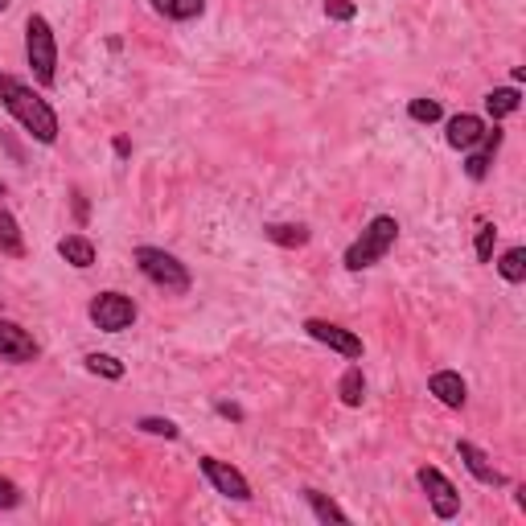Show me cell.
<instances>
[{"instance_id": "44dd1931", "label": "cell", "mask_w": 526, "mask_h": 526, "mask_svg": "<svg viewBox=\"0 0 526 526\" xmlns=\"http://www.w3.org/2000/svg\"><path fill=\"white\" fill-rule=\"evenodd\" d=\"M494 268H498V276H502L506 284H522V280H526V247L502 251V255L494 259Z\"/></svg>"}, {"instance_id": "5bb4252c", "label": "cell", "mask_w": 526, "mask_h": 526, "mask_svg": "<svg viewBox=\"0 0 526 526\" xmlns=\"http://www.w3.org/2000/svg\"><path fill=\"white\" fill-rule=\"evenodd\" d=\"M148 9L173 25H185V21H198L206 13V0H148Z\"/></svg>"}, {"instance_id": "e0dca14e", "label": "cell", "mask_w": 526, "mask_h": 526, "mask_svg": "<svg viewBox=\"0 0 526 526\" xmlns=\"http://www.w3.org/2000/svg\"><path fill=\"white\" fill-rule=\"evenodd\" d=\"M522 107V91L518 87H494L485 95V111H490V120H506Z\"/></svg>"}, {"instance_id": "52a82bcc", "label": "cell", "mask_w": 526, "mask_h": 526, "mask_svg": "<svg viewBox=\"0 0 526 526\" xmlns=\"http://www.w3.org/2000/svg\"><path fill=\"white\" fill-rule=\"evenodd\" d=\"M305 333L313 337V342H321L325 350H333V354H342L346 362H358L362 358V337L354 333V329H346V325H337V321H325V317H309L305 321Z\"/></svg>"}, {"instance_id": "7402d4cb", "label": "cell", "mask_w": 526, "mask_h": 526, "mask_svg": "<svg viewBox=\"0 0 526 526\" xmlns=\"http://www.w3.org/2000/svg\"><path fill=\"white\" fill-rule=\"evenodd\" d=\"M83 366L91 374H99V379H111V383H120L124 379V362L120 358H111V354H87Z\"/></svg>"}, {"instance_id": "4fadbf2b", "label": "cell", "mask_w": 526, "mask_h": 526, "mask_svg": "<svg viewBox=\"0 0 526 526\" xmlns=\"http://www.w3.org/2000/svg\"><path fill=\"white\" fill-rule=\"evenodd\" d=\"M498 148H502V128L494 132H485L477 148H469V157H465V177L469 181H485V173H490L494 157H498Z\"/></svg>"}, {"instance_id": "3957f363", "label": "cell", "mask_w": 526, "mask_h": 526, "mask_svg": "<svg viewBox=\"0 0 526 526\" xmlns=\"http://www.w3.org/2000/svg\"><path fill=\"white\" fill-rule=\"evenodd\" d=\"M25 62L33 70L37 87H54L58 83V37H54V25L42 13L25 17Z\"/></svg>"}, {"instance_id": "277c9868", "label": "cell", "mask_w": 526, "mask_h": 526, "mask_svg": "<svg viewBox=\"0 0 526 526\" xmlns=\"http://www.w3.org/2000/svg\"><path fill=\"white\" fill-rule=\"evenodd\" d=\"M132 259H136V268H140V276L148 280V284H157V288H165V292H173V296H185L194 288V276H190V268L173 255V251H165V247H136L132 251Z\"/></svg>"}, {"instance_id": "7a4b0ae2", "label": "cell", "mask_w": 526, "mask_h": 526, "mask_svg": "<svg viewBox=\"0 0 526 526\" xmlns=\"http://www.w3.org/2000/svg\"><path fill=\"white\" fill-rule=\"evenodd\" d=\"M395 243H399V222H395V214H374L366 227H362V235H358V239L346 247V255H342L346 272H366V268H374V263H383Z\"/></svg>"}, {"instance_id": "ac0fdd59", "label": "cell", "mask_w": 526, "mask_h": 526, "mask_svg": "<svg viewBox=\"0 0 526 526\" xmlns=\"http://www.w3.org/2000/svg\"><path fill=\"white\" fill-rule=\"evenodd\" d=\"M337 395H342L346 407H362V399H366V374H362L358 362H350L346 374L337 379Z\"/></svg>"}, {"instance_id": "9a60e30c", "label": "cell", "mask_w": 526, "mask_h": 526, "mask_svg": "<svg viewBox=\"0 0 526 526\" xmlns=\"http://www.w3.org/2000/svg\"><path fill=\"white\" fill-rule=\"evenodd\" d=\"M58 255L70 263V268H79V272H87V268H95V243L87 239V235H66V239H58Z\"/></svg>"}, {"instance_id": "f1b7e54d", "label": "cell", "mask_w": 526, "mask_h": 526, "mask_svg": "<svg viewBox=\"0 0 526 526\" xmlns=\"http://www.w3.org/2000/svg\"><path fill=\"white\" fill-rule=\"evenodd\" d=\"M9 5H13V0H0V13H9Z\"/></svg>"}, {"instance_id": "9c48e42d", "label": "cell", "mask_w": 526, "mask_h": 526, "mask_svg": "<svg viewBox=\"0 0 526 526\" xmlns=\"http://www.w3.org/2000/svg\"><path fill=\"white\" fill-rule=\"evenodd\" d=\"M37 358V342L33 333L9 317H0V362H13V366H25Z\"/></svg>"}, {"instance_id": "484cf974", "label": "cell", "mask_w": 526, "mask_h": 526, "mask_svg": "<svg viewBox=\"0 0 526 526\" xmlns=\"http://www.w3.org/2000/svg\"><path fill=\"white\" fill-rule=\"evenodd\" d=\"M325 17L329 21H354L358 17V5H354V0H325Z\"/></svg>"}, {"instance_id": "cb8c5ba5", "label": "cell", "mask_w": 526, "mask_h": 526, "mask_svg": "<svg viewBox=\"0 0 526 526\" xmlns=\"http://www.w3.org/2000/svg\"><path fill=\"white\" fill-rule=\"evenodd\" d=\"M494 243H498V227H494V222H481V227H477V239H473L477 263H494Z\"/></svg>"}, {"instance_id": "8992f818", "label": "cell", "mask_w": 526, "mask_h": 526, "mask_svg": "<svg viewBox=\"0 0 526 526\" xmlns=\"http://www.w3.org/2000/svg\"><path fill=\"white\" fill-rule=\"evenodd\" d=\"M416 481H420V490L428 494V506H432V514L436 518H457L461 514V494H457V485L448 481L436 465H420L416 469Z\"/></svg>"}, {"instance_id": "d6986e66", "label": "cell", "mask_w": 526, "mask_h": 526, "mask_svg": "<svg viewBox=\"0 0 526 526\" xmlns=\"http://www.w3.org/2000/svg\"><path fill=\"white\" fill-rule=\"evenodd\" d=\"M0 255H9V259H21V255H25L21 222H17L9 210H0Z\"/></svg>"}, {"instance_id": "d4e9b609", "label": "cell", "mask_w": 526, "mask_h": 526, "mask_svg": "<svg viewBox=\"0 0 526 526\" xmlns=\"http://www.w3.org/2000/svg\"><path fill=\"white\" fill-rule=\"evenodd\" d=\"M136 428L148 432V436H165V440H177V436H181V428H177L173 420H161V416H144V420H136Z\"/></svg>"}, {"instance_id": "4316f807", "label": "cell", "mask_w": 526, "mask_h": 526, "mask_svg": "<svg viewBox=\"0 0 526 526\" xmlns=\"http://www.w3.org/2000/svg\"><path fill=\"white\" fill-rule=\"evenodd\" d=\"M13 506H21V490H17V481L0 473V510H13Z\"/></svg>"}, {"instance_id": "8fae6325", "label": "cell", "mask_w": 526, "mask_h": 526, "mask_svg": "<svg viewBox=\"0 0 526 526\" xmlns=\"http://www.w3.org/2000/svg\"><path fill=\"white\" fill-rule=\"evenodd\" d=\"M485 132H490V128H485V120L473 116V111L448 116V124H444V140H448V148H457V153H469V148H477Z\"/></svg>"}, {"instance_id": "f546056e", "label": "cell", "mask_w": 526, "mask_h": 526, "mask_svg": "<svg viewBox=\"0 0 526 526\" xmlns=\"http://www.w3.org/2000/svg\"><path fill=\"white\" fill-rule=\"evenodd\" d=\"M0 198H5V181H0Z\"/></svg>"}, {"instance_id": "ffe728a7", "label": "cell", "mask_w": 526, "mask_h": 526, "mask_svg": "<svg viewBox=\"0 0 526 526\" xmlns=\"http://www.w3.org/2000/svg\"><path fill=\"white\" fill-rule=\"evenodd\" d=\"M305 502H309V510H313V518L317 522H337V526H346L350 522V514L337 506L333 498H325L321 490H305Z\"/></svg>"}, {"instance_id": "603a6c76", "label": "cell", "mask_w": 526, "mask_h": 526, "mask_svg": "<svg viewBox=\"0 0 526 526\" xmlns=\"http://www.w3.org/2000/svg\"><path fill=\"white\" fill-rule=\"evenodd\" d=\"M407 116L416 120V124H436V120H444V107L424 95V99H411V103H407Z\"/></svg>"}, {"instance_id": "5b68a950", "label": "cell", "mask_w": 526, "mask_h": 526, "mask_svg": "<svg viewBox=\"0 0 526 526\" xmlns=\"http://www.w3.org/2000/svg\"><path fill=\"white\" fill-rule=\"evenodd\" d=\"M87 317H91V325H95L99 333H124V329L136 325L140 309H136V300H132L128 292L107 288V292H99L91 305H87Z\"/></svg>"}, {"instance_id": "ba28073f", "label": "cell", "mask_w": 526, "mask_h": 526, "mask_svg": "<svg viewBox=\"0 0 526 526\" xmlns=\"http://www.w3.org/2000/svg\"><path fill=\"white\" fill-rule=\"evenodd\" d=\"M198 469H202V477L214 485V494H222V498H231V502H251L255 494H251V481L231 465V461H218V457H202L198 461Z\"/></svg>"}, {"instance_id": "30bf717a", "label": "cell", "mask_w": 526, "mask_h": 526, "mask_svg": "<svg viewBox=\"0 0 526 526\" xmlns=\"http://www.w3.org/2000/svg\"><path fill=\"white\" fill-rule=\"evenodd\" d=\"M457 457H461V465L473 473L477 485H494V490H502V485L510 481V477L490 461V453H485V448H477L473 440H457Z\"/></svg>"}, {"instance_id": "2e32d148", "label": "cell", "mask_w": 526, "mask_h": 526, "mask_svg": "<svg viewBox=\"0 0 526 526\" xmlns=\"http://www.w3.org/2000/svg\"><path fill=\"white\" fill-rule=\"evenodd\" d=\"M263 239L292 251V247H305L313 239V231L305 227V222H268V227H263Z\"/></svg>"}, {"instance_id": "7c38bea8", "label": "cell", "mask_w": 526, "mask_h": 526, "mask_svg": "<svg viewBox=\"0 0 526 526\" xmlns=\"http://www.w3.org/2000/svg\"><path fill=\"white\" fill-rule=\"evenodd\" d=\"M428 395H432L440 407H448V411H461V407L469 403V383L461 379L457 370H436L432 379H428Z\"/></svg>"}, {"instance_id": "6da1fadb", "label": "cell", "mask_w": 526, "mask_h": 526, "mask_svg": "<svg viewBox=\"0 0 526 526\" xmlns=\"http://www.w3.org/2000/svg\"><path fill=\"white\" fill-rule=\"evenodd\" d=\"M0 107L25 128L29 140L37 144H58V111L50 107V99H42V91H33V83L17 79V74H0Z\"/></svg>"}, {"instance_id": "83f0119b", "label": "cell", "mask_w": 526, "mask_h": 526, "mask_svg": "<svg viewBox=\"0 0 526 526\" xmlns=\"http://www.w3.org/2000/svg\"><path fill=\"white\" fill-rule=\"evenodd\" d=\"M218 411H222L227 420H243V407H235V403H218Z\"/></svg>"}]
</instances>
